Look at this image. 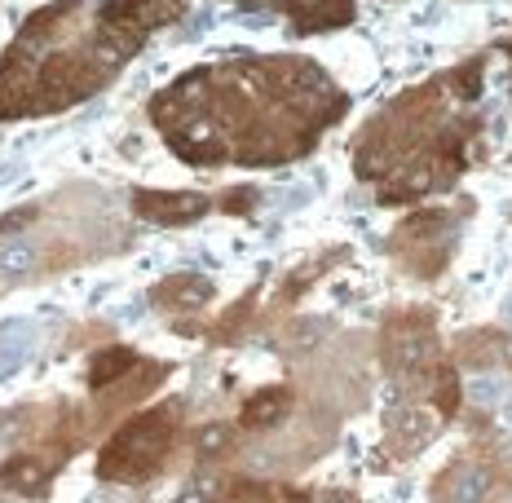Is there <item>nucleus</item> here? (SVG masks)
I'll list each match as a JSON object with an SVG mask.
<instances>
[{
	"label": "nucleus",
	"instance_id": "nucleus-1",
	"mask_svg": "<svg viewBox=\"0 0 512 503\" xmlns=\"http://www.w3.org/2000/svg\"><path fill=\"white\" fill-rule=\"evenodd\" d=\"M173 446V420L168 411H146L133 415L98 455V477L102 481H142L159 468V459Z\"/></svg>",
	"mask_w": 512,
	"mask_h": 503
},
{
	"label": "nucleus",
	"instance_id": "nucleus-2",
	"mask_svg": "<svg viewBox=\"0 0 512 503\" xmlns=\"http://www.w3.org/2000/svg\"><path fill=\"white\" fill-rule=\"evenodd\" d=\"M106 80V71L89 53H53V58L40 62V84H36V106L31 111L53 115L67 111V106L84 102L89 93H98Z\"/></svg>",
	"mask_w": 512,
	"mask_h": 503
},
{
	"label": "nucleus",
	"instance_id": "nucleus-3",
	"mask_svg": "<svg viewBox=\"0 0 512 503\" xmlns=\"http://www.w3.org/2000/svg\"><path fill=\"white\" fill-rule=\"evenodd\" d=\"M437 358V331L429 309H407V314H393L384 327V367L398 371V376H415V371H429Z\"/></svg>",
	"mask_w": 512,
	"mask_h": 503
},
{
	"label": "nucleus",
	"instance_id": "nucleus-4",
	"mask_svg": "<svg viewBox=\"0 0 512 503\" xmlns=\"http://www.w3.org/2000/svg\"><path fill=\"white\" fill-rule=\"evenodd\" d=\"M133 212L146 221H159V226H190L208 212V195H199V190H137Z\"/></svg>",
	"mask_w": 512,
	"mask_h": 503
},
{
	"label": "nucleus",
	"instance_id": "nucleus-5",
	"mask_svg": "<svg viewBox=\"0 0 512 503\" xmlns=\"http://www.w3.org/2000/svg\"><path fill=\"white\" fill-rule=\"evenodd\" d=\"M181 14H186V0H106L102 5V23L137 31V36L177 23Z\"/></svg>",
	"mask_w": 512,
	"mask_h": 503
},
{
	"label": "nucleus",
	"instance_id": "nucleus-6",
	"mask_svg": "<svg viewBox=\"0 0 512 503\" xmlns=\"http://www.w3.org/2000/svg\"><path fill=\"white\" fill-rule=\"evenodd\" d=\"M36 84H40V62L27 53H5L0 58V120L5 115H27L36 106Z\"/></svg>",
	"mask_w": 512,
	"mask_h": 503
},
{
	"label": "nucleus",
	"instance_id": "nucleus-7",
	"mask_svg": "<svg viewBox=\"0 0 512 503\" xmlns=\"http://www.w3.org/2000/svg\"><path fill=\"white\" fill-rule=\"evenodd\" d=\"M495 486V473L473 459H455L451 468L433 477V503H482Z\"/></svg>",
	"mask_w": 512,
	"mask_h": 503
},
{
	"label": "nucleus",
	"instance_id": "nucleus-8",
	"mask_svg": "<svg viewBox=\"0 0 512 503\" xmlns=\"http://www.w3.org/2000/svg\"><path fill=\"white\" fill-rule=\"evenodd\" d=\"M455 358L468 371H486L499 367V362H512V331L504 327H486V331H464L455 340Z\"/></svg>",
	"mask_w": 512,
	"mask_h": 503
},
{
	"label": "nucleus",
	"instance_id": "nucleus-9",
	"mask_svg": "<svg viewBox=\"0 0 512 503\" xmlns=\"http://www.w3.org/2000/svg\"><path fill=\"white\" fill-rule=\"evenodd\" d=\"M292 14L296 31H323V27H345L354 23V0H279Z\"/></svg>",
	"mask_w": 512,
	"mask_h": 503
},
{
	"label": "nucleus",
	"instance_id": "nucleus-10",
	"mask_svg": "<svg viewBox=\"0 0 512 503\" xmlns=\"http://www.w3.org/2000/svg\"><path fill=\"white\" fill-rule=\"evenodd\" d=\"M433 437H437V415L415 411V406H402V411L389 415V442L398 446V455H415Z\"/></svg>",
	"mask_w": 512,
	"mask_h": 503
},
{
	"label": "nucleus",
	"instance_id": "nucleus-11",
	"mask_svg": "<svg viewBox=\"0 0 512 503\" xmlns=\"http://www.w3.org/2000/svg\"><path fill=\"white\" fill-rule=\"evenodd\" d=\"M142 49V36H137V31H124V27H111V23H102V31L98 36L89 40V58L98 62L102 71H115V67H124L128 58H133V53Z\"/></svg>",
	"mask_w": 512,
	"mask_h": 503
},
{
	"label": "nucleus",
	"instance_id": "nucleus-12",
	"mask_svg": "<svg viewBox=\"0 0 512 503\" xmlns=\"http://www.w3.org/2000/svg\"><path fill=\"white\" fill-rule=\"evenodd\" d=\"M155 301L164 309H177V314L181 309H199V305L212 301V283L199 274H173L155 287Z\"/></svg>",
	"mask_w": 512,
	"mask_h": 503
},
{
	"label": "nucleus",
	"instance_id": "nucleus-13",
	"mask_svg": "<svg viewBox=\"0 0 512 503\" xmlns=\"http://www.w3.org/2000/svg\"><path fill=\"white\" fill-rule=\"evenodd\" d=\"M0 486L14 490V495H23V499L45 495V486H49V464H45V459H36V455L9 459V464L0 468Z\"/></svg>",
	"mask_w": 512,
	"mask_h": 503
},
{
	"label": "nucleus",
	"instance_id": "nucleus-14",
	"mask_svg": "<svg viewBox=\"0 0 512 503\" xmlns=\"http://www.w3.org/2000/svg\"><path fill=\"white\" fill-rule=\"evenodd\" d=\"M287 411H292V389H261L243 402L239 424L243 428H274Z\"/></svg>",
	"mask_w": 512,
	"mask_h": 503
},
{
	"label": "nucleus",
	"instance_id": "nucleus-15",
	"mask_svg": "<svg viewBox=\"0 0 512 503\" xmlns=\"http://www.w3.org/2000/svg\"><path fill=\"white\" fill-rule=\"evenodd\" d=\"M128 371H137V353L133 349H124V345L102 349L98 358L89 362V389H106V384L124 380Z\"/></svg>",
	"mask_w": 512,
	"mask_h": 503
},
{
	"label": "nucleus",
	"instance_id": "nucleus-16",
	"mask_svg": "<svg viewBox=\"0 0 512 503\" xmlns=\"http://www.w3.org/2000/svg\"><path fill=\"white\" fill-rule=\"evenodd\" d=\"M230 442H234V428L221 424V420H212V424H204L195 433V455L199 459H221L230 451Z\"/></svg>",
	"mask_w": 512,
	"mask_h": 503
},
{
	"label": "nucleus",
	"instance_id": "nucleus-17",
	"mask_svg": "<svg viewBox=\"0 0 512 503\" xmlns=\"http://www.w3.org/2000/svg\"><path fill=\"white\" fill-rule=\"evenodd\" d=\"M40 265V252L27 248V243H9V248H0V278H23Z\"/></svg>",
	"mask_w": 512,
	"mask_h": 503
},
{
	"label": "nucleus",
	"instance_id": "nucleus-18",
	"mask_svg": "<svg viewBox=\"0 0 512 503\" xmlns=\"http://www.w3.org/2000/svg\"><path fill=\"white\" fill-rule=\"evenodd\" d=\"M221 499V486L217 481H212L208 473H195L186 481V486H181V495L173 499V503H217Z\"/></svg>",
	"mask_w": 512,
	"mask_h": 503
},
{
	"label": "nucleus",
	"instance_id": "nucleus-19",
	"mask_svg": "<svg viewBox=\"0 0 512 503\" xmlns=\"http://www.w3.org/2000/svg\"><path fill=\"white\" fill-rule=\"evenodd\" d=\"M455 406H460V376L451 367H437V411L455 415Z\"/></svg>",
	"mask_w": 512,
	"mask_h": 503
},
{
	"label": "nucleus",
	"instance_id": "nucleus-20",
	"mask_svg": "<svg viewBox=\"0 0 512 503\" xmlns=\"http://www.w3.org/2000/svg\"><path fill=\"white\" fill-rule=\"evenodd\" d=\"M226 499L230 503H270V486H261V481H230V490H226Z\"/></svg>",
	"mask_w": 512,
	"mask_h": 503
},
{
	"label": "nucleus",
	"instance_id": "nucleus-21",
	"mask_svg": "<svg viewBox=\"0 0 512 503\" xmlns=\"http://www.w3.org/2000/svg\"><path fill=\"white\" fill-rule=\"evenodd\" d=\"M318 503H354V499H349V495H340V490H332V495H323Z\"/></svg>",
	"mask_w": 512,
	"mask_h": 503
},
{
	"label": "nucleus",
	"instance_id": "nucleus-22",
	"mask_svg": "<svg viewBox=\"0 0 512 503\" xmlns=\"http://www.w3.org/2000/svg\"><path fill=\"white\" fill-rule=\"evenodd\" d=\"M504 318H512V301H508V305H504Z\"/></svg>",
	"mask_w": 512,
	"mask_h": 503
}]
</instances>
